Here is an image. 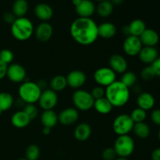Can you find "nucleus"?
Here are the masks:
<instances>
[{"label": "nucleus", "mask_w": 160, "mask_h": 160, "mask_svg": "<svg viewBox=\"0 0 160 160\" xmlns=\"http://www.w3.org/2000/svg\"><path fill=\"white\" fill-rule=\"evenodd\" d=\"M70 32L72 38L84 46L92 45L98 38V24L92 18H77L70 25Z\"/></svg>", "instance_id": "nucleus-1"}, {"label": "nucleus", "mask_w": 160, "mask_h": 160, "mask_svg": "<svg viewBox=\"0 0 160 160\" xmlns=\"http://www.w3.org/2000/svg\"><path fill=\"white\" fill-rule=\"evenodd\" d=\"M105 92V97L112 104V107H123L128 102L131 97L130 88L120 81H116L106 87Z\"/></svg>", "instance_id": "nucleus-2"}, {"label": "nucleus", "mask_w": 160, "mask_h": 160, "mask_svg": "<svg viewBox=\"0 0 160 160\" xmlns=\"http://www.w3.org/2000/svg\"><path fill=\"white\" fill-rule=\"evenodd\" d=\"M34 25L29 19L18 17L11 24V33L13 38L20 42L28 40L34 33Z\"/></svg>", "instance_id": "nucleus-3"}, {"label": "nucleus", "mask_w": 160, "mask_h": 160, "mask_svg": "<svg viewBox=\"0 0 160 160\" xmlns=\"http://www.w3.org/2000/svg\"><path fill=\"white\" fill-rule=\"evenodd\" d=\"M42 91L37 83L33 81H23L19 87L18 93L20 99L25 104H34L38 102Z\"/></svg>", "instance_id": "nucleus-4"}, {"label": "nucleus", "mask_w": 160, "mask_h": 160, "mask_svg": "<svg viewBox=\"0 0 160 160\" xmlns=\"http://www.w3.org/2000/svg\"><path fill=\"white\" fill-rule=\"evenodd\" d=\"M113 148L118 157L128 158L134 152L135 144L131 136H118L115 141Z\"/></svg>", "instance_id": "nucleus-5"}, {"label": "nucleus", "mask_w": 160, "mask_h": 160, "mask_svg": "<svg viewBox=\"0 0 160 160\" xmlns=\"http://www.w3.org/2000/svg\"><path fill=\"white\" fill-rule=\"evenodd\" d=\"M73 105L80 111H88L93 107L94 98L90 92L83 89H78L72 96Z\"/></svg>", "instance_id": "nucleus-6"}, {"label": "nucleus", "mask_w": 160, "mask_h": 160, "mask_svg": "<svg viewBox=\"0 0 160 160\" xmlns=\"http://www.w3.org/2000/svg\"><path fill=\"white\" fill-rule=\"evenodd\" d=\"M134 123L131 116L128 114H120L117 116L112 123V130L118 136L128 135L132 131Z\"/></svg>", "instance_id": "nucleus-7"}, {"label": "nucleus", "mask_w": 160, "mask_h": 160, "mask_svg": "<svg viewBox=\"0 0 160 160\" xmlns=\"http://www.w3.org/2000/svg\"><path fill=\"white\" fill-rule=\"evenodd\" d=\"M94 80L101 87H108L117 81V73L109 67H101L94 73Z\"/></svg>", "instance_id": "nucleus-8"}, {"label": "nucleus", "mask_w": 160, "mask_h": 160, "mask_svg": "<svg viewBox=\"0 0 160 160\" xmlns=\"http://www.w3.org/2000/svg\"><path fill=\"white\" fill-rule=\"evenodd\" d=\"M39 106L45 110H52L58 102V95L52 89H45L41 94L38 99Z\"/></svg>", "instance_id": "nucleus-9"}, {"label": "nucleus", "mask_w": 160, "mask_h": 160, "mask_svg": "<svg viewBox=\"0 0 160 160\" xmlns=\"http://www.w3.org/2000/svg\"><path fill=\"white\" fill-rule=\"evenodd\" d=\"M142 47H143V45H142L139 37L131 35L128 36V37H126L125 40L123 41V51H124V52L128 56H138Z\"/></svg>", "instance_id": "nucleus-10"}, {"label": "nucleus", "mask_w": 160, "mask_h": 160, "mask_svg": "<svg viewBox=\"0 0 160 160\" xmlns=\"http://www.w3.org/2000/svg\"><path fill=\"white\" fill-rule=\"evenodd\" d=\"M26 70L24 67L18 63H11L8 65L6 76L13 83H23L26 79Z\"/></svg>", "instance_id": "nucleus-11"}, {"label": "nucleus", "mask_w": 160, "mask_h": 160, "mask_svg": "<svg viewBox=\"0 0 160 160\" xmlns=\"http://www.w3.org/2000/svg\"><path fill=\"white\" fill-rule=\"evenodd\" d=\"M67 85L73 89H80L86 82V74L79 70H72L66 77Z\"/></svg>", "instance_id": "nucleus-12"}, {"label": "nucleus", "mask_w": 160, "mask_h": 160, "mask_svg": "<svg viewBox=\"0 0 160 160\" xmlns=\"http://www.w3.org/2000/svg\"><path fill=\"white\" fill-rule=\"evenodd\" d=\"M79 112L76 108L64 109L58 115V120L63 126H70L78 121Z\"/></svg>", "instance_id": "nucleus-13"}, {"label": "nucleus", "mask_w": 160, "mask_h": 160, "mask_svg": "<svg viewBox=\"0 0 160 160\" xmlns=\"http://www.w3.org/2000/svg\"><path fill=\"white\" fill-rule=\"evenodd\" d=\"M109 68L116 73L123 74L128 70V64L126 59L120 54H114L110 56L109 60Z\"/></svg>", "instance_id": "nucleus-14"}, {"label": "nucleus", "mask_w": 160, "mask_h": 160, "mask_svg": "<svg viewBox=\"0 0 160 160\" xmlns=\"http://www.w3.org/2000/svg\"><path fill=\"white\" fill-rule=\"evenodd\" d=\"M53 34V28L48 22H42L35 30V36L38 41L46 42L51 39Z\"/></svg>", "instance_id": "nucleus-15"}, {"label": "nucleus", "mask_w": 160, "mask_h": 160, "mask_svg": "<svg viewBox=\"0 0 160 160\" xmlns=\"http://www.w3.org/2000/svg\"><path fill=\"white\" fill-rule=\"evenodd\" d=\"M139 38L144 46L155 47L159 42V34L152 28H146Z\"/></svg>", "instance_id": "nucleus-16"}, {"label": "nucleus", "mask_w": 160, "mask_h": 160, "mask_svg": "<svg viewBox=\"0 0 160 160\" xmlns=\"http://www.w3.org/2000/svg\"><path fill=\"white\" fill-rule=\"evenodd\" d=\"M75 9L79 17L91 18V17L95 13L96 7L92 0H81L80 4L77 6Z\"/></svg>", "instance_id": "nucleus-17"}, {"label": "nucleus", "mask_w": 160, "mask_h": 160, "mask_svg": "<svg viewBox=\"0 0 160 160\" xmlns=\"http://www.w3.org/2000/svg\"><path fill=\"white\" fill-rule=\"evenodd\" d=\"M138 57L143 63L151 65L159 57V52L155 47L144 46L139 52Z\"/></svg>", "instance_id": "nucleus-18"}, {"label": "nucleus", "mask_w": 160, "mask_h": 160, "mask_svg": "<svg viewBox=\"0 0 160 160\" xmlns=\"http://www.w3.org/2000/svg\"><path fill=\"white\" fill-rule=\"evenodd\" d=\"M34 14L42 22H47L52 17L53 9L47 3L41 2L34 7Z\"/></svg>", "instance_id": "nucleus-19"}, {"label": "nucleus", "mask_w": 160, "mask_h": 160, "mask_svg": "<svg viewBox=\"0 0 160 160\" xmlns=\"http://www.w3.org/2000/svg\"><path fill=\"white\" fill-rule=\"evenodd\" d=\"M156 103L154 96L148 92H142L137 98V104L138 108L145 111L152 109Z\"/></svg>", "instance_id": "nucleus-20"}, {"label": "nucleus", "mask_w": 160, "mask_h": 160, "mask_svg": "<svg viewBox=\"0 0 160 160\" xmlns=\"http://www.w3.org/2000/svg\"><path fill=\"white\" fill-rule=\"evenodd\" d=\"M98 37L104 39H110L117 34V28L110 22H104L98 25Z\"/></svg>", "instance_id": "nucleus-21"}, {"label": "nucleus", "mask_w": 160, "mask_h": 160, "mask_svg": "<svg viewBox=\"0 0 160 160\" xmlns=\"http://www.w3.org/2000/svg\"><path fill=\"white\" fill-rule=\"evenodd\" d=\"M74 137L79 142H85L92 134V128L87 123H81L74 130Z\"/></svg>", "instance_id": "nucleus-22"}, {"label": "nucleus", "mask_w": 160, "mask_h": 160, "mask_svg": "<svg viewBox=\"0 0 160 160\" xmlns=\"http://www.w3.org/2000/svg\"><path fill=\"white\" fill-rule=\"evenodd\" d=\"M31 120L23 110H20L12 114L11 123L17 128H24L30 124Z\"/></svg>", "instance_id": "nucleus-23"}, {"label": "nucleus", "mask_w": 160, "mask_h": 160, "mask_svg": "<svg viewBox=\"0 0 160 160\" xmlns=\"http://www.w3.org/2000/svg\"><path fill=\"white\" fill-rule=\"evenodd\" d=\"M41 122L43 127L52 128L57 124L58 115L52 110H45L41 115Z\"/></svg>", "instance_id": "nucleus-24"}, {"label": "nucleus", "mask_w": 160, "mask_h": 160, "mask_svg": "<svg viewBox=\"0 0 160 160\" xmlns=\"http://www.w3.org/2000/svg\"><path fill=\"white\" fill-rule=\"evenodd\" d=\"M93 107L96 110L97 112H98L100 114H102V115L109 114L112 111V108H113L112 104L109 102V100L106 97H103V98L95 100L94 101Z\"/></svg>", "instance_id": "nucleus-25"}, {"label": "nucleus", "mask_w": 160, "mask_h": 160, "mask_svg": "<svg viewBox=\"0 0 160 160\" xmlns=\"http://www.w3.org/2000/svg\"><path fill=\"white\" fill-rule=\"evenodd\" d=\"M128 28H129L130 35L140 37L141 34L146 29V24L141 19H135L132 20L130 24H128Z\"/></svg>", "instance_id": "nucleus-26"}, {"label": "nucleus", "mask_w": 160, "mask_h": 160, "mask_svg": "<svg viewBox=\"0 0 160 160\" xmlns=\"http://www.w3.org/2000/svg\"><path fill=\"white\" fill-rule=\"evenodd\" d=\"M50 89L54 92H62L67 87V81L66 77L62 75H56L50 81Z\"/></svg>", "instance_id": "nucleus-27"}, {"label": "nucleus", "mask_w": 160, "mask_h": 160, "mask_svg": "<svg viewBox=\"0 0 160 160\" xmlns=\"http://www.w3.org/2000/svg\"><path fill=\"white\" fill-rule=\"evenodd\" d=\"M113 5L111 3L109 0H105V1L100 2L97 6L95 11L98 16L101 17H108L112 13L113 11Z\"/></svg>", "instance_id": "nucleus-28"}, {"label": "nucleus", "mask_w": 160, "mask_h": 160, "mask_svg": "<svg viewBox=\"0 0 160 160\" xmlns=\"http://www.w3.org/2000/svg\"><path fill=\"white\" fill-rule=\"evenodd\" d=\"M28 10V2L27 0H15L12 5V13L18 17H23Z\"/></svg>", "instance_id": "nucleus-29"}, {"label": "nucleus", "mask_w": 160, "mask_h": 160, "mask_svg": "<svg viewBox=\"0 0 160 160\" xmlns=\"http://www.w3.org/2000/svg\"><path fill=\"white\" fill-rule=\"evenodd\" d=\"M132 131H134V134L140 139H145L148 138L151 132L149 126L145 122L134 123Z\"/></svg>", "instance_id": "nucleus-30"}, {"label": "nucleus", "mask_w": 160, "mask_h": 160, "mask_svg": "<svg viewBox=\"0 0 160 160\" xmlns=\"http://www.w3.org/2000/svg\"><path fill=\"white\" fill-rule=\"evenodd\" d=\"M14 103L13 97L8 92H0V110L5 112L10 109Z\"/></svg>", "instance_id": "nucleus-31"}, {"label": "nucleus", "mask_w": 160, "mask_h": 160, "mask_svg": "<svg viewBox=\"0 0 160 160\" xmlns=\"http://www.w3.org/2000/svg\"><path fill=\"white\" fill-rule=\"evenodd\" d=\"M120 81L128 88L134 87L137 82V76L132 71H126L122 74Z\"/></svg>", "instance_id": "nucleus-32"}, {"label": "nucleus", "mask_w": 160, "mask_h": 160, "mask_svg": "<svg viewBox=\"0 0 160 160\" xmlns=\"http://www.w3.org/2000/svg\"><path fill=\"white\" fill-rule=\"evenodd\" d=\"M40 156V149L36 145H30L25 152V158L28 160H38Z\"/></svg>", "instance_id": "nucleus-33"}, {"label": "nucleus", "mask_w": 160, "mask_h": 160, "mask_svg": "<svg viewBox=\"0 0 160 160\" xmlns=\"http://www.w3.org/2000/svg\"><path fill=\"white\" fill-rule=\"evenodd\" d=\"M131 117L132 119V120L134 121V123H142V122H145V119L147 117V113L146 111L143 110L142 109L140 108H136L134 110L131 112Z\"/></svg>", "instance_id": "nucleus-34"}, {"label": "nucleus", "mask_w": 160, "mask_h": 160, "mask_svg": "<svg viewBox=\"0 0 160 160\" xmlns=\"http://www.w3.org/2000/svg\"><path fill=\"white\" fill-rule=\"evenodd\" d=\"M13 53L11 50L8 48H4V49L0 51V60L2 61L7 65H9L13 60Z\"/></svg>", "instance_id": "nucleus-35"}, {"label": "nucleus", "mask_w": 160, "mask_h": 160, "mask_svg": "<svg viewBox=\"0 0 160 160\" xmlns=\"http://www.w3.org/2000/svg\"><path fill=\"white\" fill-rule=\"evenodd\" d=\"M23 111L31 120L35 119L38 116V109L34 104H25Z\"/></svg>", "instance_id": "nucleus-36"}, {"label": "nucleus", "mask_w": 160, "mask_h": 160, "mask_svg": "<svg viewBox=\"0 0 160 160\" xmlns=\"http://www.w3.org/2000/svg\"><path fill=\"white\" fill-rule=\"evenodd\" d=\"M141 77H142V78L144 81H148L152 80L156 76L152 66L148 65L142 70V72H141Z\"/></svg>", "instance_id": "nucleus-37"}, {"label": "nucleus", "mask_w": 160, "mask_h": 160, "mask_svg": "<svg viewBox=\"0 0 160 160\" xmlns=\"http://www.w3.org/2000/svg\"><path fill=\"white\" fill-rule=\"evenodd\" d=\"M102 157L103 160H114L117 158V155L114 150L113 147L112 148L108 147L103 150L102 153Z\"/></svg>", "instance_id": "nucleus-38"}, {"label": "nucleus", "mask_w": 160, "mask_h": 160, "mask_svg": "<svg viewBox=\"0 0 160 160\" xmlns=\"http://www.w3.org/2000/svg\"><path fill=\"white\" fill-rule=\"evenodd\" d=\"M91 95H92V98H94V100L98 99V98H101L105 97V89L103 88V87L101 86H97V87L94 88L92 90V92H90Z\"/></svg>", "instance_id": "nucleus-39"}, {"label": "nucleus", "mask_w": 160, "mask_h": 160, "mask_svg": "<svg viewBox=\"0 0 160 160\" xmlns=\"http://www.w3.org/2000/svg\"><path fill=\"white\" fill-rule=\"evenodd\" d=\"M151 120L153 123L160 127V109L152 111L151 114Z\"/></svg>", "instance_id": "nucleus-40"}, {"label": "nucleus", "mask_w": 160, "mask_h": 160, "mask_svg": "<svg viewBox=\"0 0 160 160\" xmlns=\"http://www.w3.org/2000/svg\"><path fill=\"white\" fill-rule=\"evenodd\" d=\"M3 20L6 22L8 24H12L14 21L16 20L17 17L16 16L12 13V12H6L3 14Z\"/></svg>", "instance_id": "nucleus-41"}, {"label": "nucleus", "mask_w": 160, "mask_h": 160, "mask_svg": "<svg viewBox=\"0 0 160 160\" xmlns=\"http://www.w3.org/2000/svg\"><path fill=\"white\" fill-rule=\"evenodd\" d=\"M153 70H154L156 76L160 78V57H158L151 64Z\"/></svg>", "instance_id": "nucleus-42"}, {"label": "nucleus", "mask_w": 160, "mask_h": 160, "mask_svg": "<svg viewBox=\"0 0 160 160\" xmlns=\"http://www.w3.org/2000/svg\"><path fill=\"white\" fill-rule=\"evenodd\" d=\"M8 65L0 60V80L3 79L6 76V72H7Z\"/></svg>", "instance_id": "nucleus-43"}, {"label": "nucleus", "mask_w": 160, "mask_h": 160, "mask_svg": "<svg viewBox=\"0 0 160 160\" xmlns=\"http://www.w3.org/2000/svg\"><path fill=\"white\" fill-rule=\"evenodd\" d=\"M151 157L152 160H160V148L153 150Z\"/></svg>", "instance_id": "nucleus-44"}, {"label": "nucleus", "mask_w": 160, "mask_h": 160, "mask_svg": "<svg viewBox=\"0 0 160 160\" xmlns=\"http://www.w3.org/2000/svg\"><path fill=\"white\" fill-rule=\"evenodd\" d=\"M37 84L38 85V87L42 89H42H45V88H46L47 87V82L45 80H39V81L37 82Z\"/></svg>", "instance_id": "nucleus-45"}, {"label": "nucleus", "mask_w": 160, "mask_h": 160, "mask_svg": "<svg viewBox=\"0 0 160 160\" xmlns=\"http://www.w3.org/2000/svg\"><path fill=\"white\" fill-rule=\"evenodd\" d=\"M113 6H120L123 3V0H109Z\"/></svg>", "instance_id": "nucleus-46"}, {"label": "nucleus", "mask_w": 160, "mask_h": 160, "mask_svg": "<svg viewBox=\"0 0 160 160\" xmlns=\"http://www.w3.org/2000/svg\"><path fill=\"white\" fill-rule=\"evenodd\" d=\"M42 133H43V134H45V135H48V134L51 133V128L44 127L43 130H42Z\"/></svg>", "instance_id": "nucleus-47"}, {"label": "nucleus", "mask_w": 160, "mask_h": 160, "mask_svg": "<svg viewBox=\"0 0 160 160\" xmlns=\"http://www.w3.org/2000/svg\"><path fill=\"white\" fill-rule=\"evenodd\" d=\"M81 2V0H72V3L74 5L75 7H76L77 6H78V5L80 4V2Z\"/></svg>", "instance_id": "nucleus-48"}, {"label": "nucleus", "mask_w": 160, "mask_h": 160, "mask_svg": "<svg viewBox=\"0 0 160 160\" xmlns=\"http://www.w3.org/2000/svg\"><path fill=\"white\" fill-rule=\"evenodd\" d=\"M114 160H128V158H122V157H117V159H115Z\"/></svg>", "instance_id": "nucleus-49"}, {"label": "nucleus", "mask_w": 160, "mask_h": 160, "mask_svg": "<svg viewBox=\"0 0 160 160\" xmlns=\"http://www.w3.org/2000/svg\"><path fill=\"white\" fill-rule=\"evenodd\" d=\"M158 138H159V140L160 141V129L159 131V133H158Z\"/></svg>", "instance_id": "nucleus-50"}, {"label": "nucleus", "mask_w": 160, "mask_h": 160, "mask_svg": "<svg viewBox=\"0 0 160 160\" xmlns=\"http://www.w3.org/2000/svg\"><path fill=\"white\" fill-rule=\"evenodd\" d=\"M18 160H28L26 159V158H20Z\"/></svg>", "instance_id": "nucleus-51"}, {"label": "nucleus", "mask_w": 160, "mask_h": 160, "mask_svg": "<svg viewBox=\"0 0 160 160\" xmlns=\"http://www.w3.org/2000/svg\"><path fill=\"white\" fill-rule=\"evenodd\" d=\"M95 1H98V2H102V1H105V0H95Z\"/></svg>", "instance_id": "nucleus-52"}, {"label": "nucleus", "mask_w": 160, "mask_h": 160, "mask_svg": "<svg viewBox=\"0 0 160 160\" xmlns=\"http://www.w3.org/2000/svg\"><path fill=\"white\" fill-rule=\"evenodd\" d=\"M2 111H1V110H0V116H1V115H2Z\"/></svg>", "instance_id": "nucleus-53"}]
</instances>
